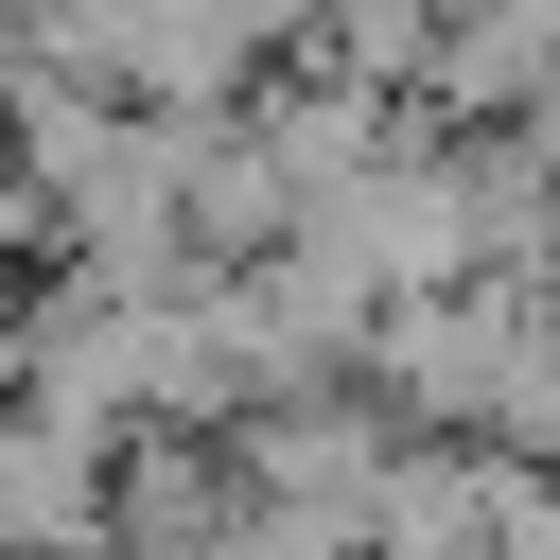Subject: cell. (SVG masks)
Wrapping results in <instances>:
<instances>
[]
</instances>
